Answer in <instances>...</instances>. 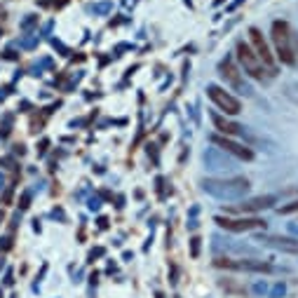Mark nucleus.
<instances>
[{
  "label": "nucleus",
  "mask_w": 298,
  "mask_h": 298,
  "mask_svg": "<svg viewBox=\"0 0 298 298\" xmlns=\"http://www.w3.org/2000/svg\"><path fill=\"white\" fill-rule=\"evenodd\" d=\"M249 181L244 176H230V179H204L202 181V190L216 199L223 202H237L249 193Z\"/></svg>",
  "instance_id": "obj_1"
},
{
  "label": "nucleus",
  "mask_w": 298,
  "mask_h": 298,
  "mask_svg": "<svg viewBox=\"0 0 298 298\" xmlns=\"http://www.w3.org/2000/svg\"><path fill=\"white\" fill-rule=\"evenodd\" d=\"M272 45H275V54L284 66H296V52H294V36L287 21H272Z\"/></svg>",
  "instance_id": "obj_2"
},
{
  "label": "nucleus",
  "mask_w": 298,
  "mask_h": 298,
  "mask_svg": "<svg viewBox=\"0 0 298 298\" xmlns=\"http://www.w3.org/2000/svg\"><path fill=\"white\" fill-rule=\"evenodd\" d=\"M235 54H237V61H240V66H242V73H247L249 78H253V80H268V68L263 66V61L256 56V52L251 50V45H247L244 40H240L235 47Z\"/></svg>",
  "instance_id": "obj_3"
},
{
  "label": "nucleus",
  "mask_w": 298,
  "mask_h": 298,
  "mask_svg": "<svg viewBox=\"0 0 298 298\" xmlns=\"http://www.w3.org/2000/svg\"><path fill=\"white\" fill-rule=\"evenodd\" d=\"M218 71H221V78L233 87L235 92H240V94H244V97H249L251 94V87L247 85V80H244V73H242V68L237 66L230 56H226L223 61L218 63Z\"/></svg>",
  "instance_id": "obj_4"
},
{
  "label": "nucleus",
  "mask_w": 298,
  "mask_h": 298,
  "mask_svg": "<svg viewBox=\"0 0 298 298\" xmlns=\"http://www.w3.org/2000/svg\"><path fill=\"white\" fill-rule=\"evenodd\" d=\"M216 268H226V270H237V272H272L270 263L258 261V258H237V261H230V258H216L214 261Z\"/></svg>",
  "instance_id": "obj_5"
},
{
  "label": "nucleus",
  "mask_w": 298,
  "mask_h": 298,
  "mask_svg": "<svg viewBox=\"0 0 298 298\" xmlns=\"http://www.w3.org/2000/svg\"><path fill=\"white\" fill-rule=\"evenodd\" d=\"M207 94H209V99L214 101L226 115H237V113H242L240 99H235V97H233L230 92H226L223 87H218V85H207Z\"/></svg>",
  "instance_id": "obj_6"
},
{
  "label": "nucleus",
  "mask_w": 298,
  "mask_h": 298,
  "mask_svg": "<svg viewBox=\"0 0 298 298\" xmlns=\"http://www.w3.org/2000/svg\"><path fill=\"white\" fill-rule=\"evenodd\" d=\"M209 141L216 146V148H221L223 153H230V155H235L237 160H253V150L249 148V146H242V144H237V141H233L230 136H223V134H211L209 136Z\"/></svg>",
  "instance_id": "obj_7"
},
{
  "label": "nucleus",
  "mask_w": 298,
  "mask_h": 298,
  "mask_svg": "<svg viewBox=\"0 0 298 298\" xmlns=\"http://www.w3.org/2000/svg\"><path fill=\"white\" fill-rule=\"evenodd\" d=\"M249 38H251V50L256 52V56L263 61V66L268 68V73L270 75H275L277 73V68H275V56H272L270 47H268V43L263 40V33L258 31V28H249Z\"/></svg>",
  "instance_id": "obj_8"
},
{
  "label": "nucleus",
  "mask_w": 298,
  "mask_h": 298,
  "mask_svg": "<svg viewBox=\"0 0 298 298\" xmlns=\"http://www.w3.org/2000/svg\"><path fill=\"white\" fill-rule=\"evenodd\" d=\"M216 223L223 230L230 233H249V230H261L265 228V221L261 218H226V216H216Z\"/></svg>",
  "instance_id": "obj_9"
},
{
  "label": "nucleus",
  "mask_w": 298,
  "mask_h": 298,
  "mask_svg": "<svg viewBox=\"0 0 298 298\" xmlns=\"http://www.w3.org/2000/svg\"><path fill=\"white\" fill-rule=\"evenodd\" d=\"M256 242H261L263 247H270L275 251L284 253H298V240L296 237H280V235H258Z\"/></svg>",
  "instance_id": "obj_10"
},
{
  "label": "nucleus",
  "mask_w": 298,
  "mask_h": 298,
  "mask_svg": "<svg viewBox=\"0 0 298 298\" xmlns=\"http://www.w3.org/2000/svg\"><path fill=\"white\" fill-rule=\"evenodd\" d=\"M277 202L275 195H261V198H251V199H244L242 204H237V209L242 214H253V211H263V209H270L272 204Z\"/></svg>",
  "instance_id": "obj_11"
},
{
  "label": "nucleus",
  "mask_w": 298,
  "mask_h": 298,
  "mask_svg": "<svg viewBox=\"0 0 298 298\" xmlns=\"http://www.w3.org/2000/svg\"><path fill=\"white\" fill-rule=\"evenodd\" d=\"M211 122L216 129H221V134L223 136H244L247 134V129L242 125H237L233 120H226L223 115H218V113H211Z\"/></svg>",
  "instance_id": "obj_12"
},
{
  "label": "nucleus",
  "mask_w": 298,
  "mask_h": 298,
  "mask_svg": "<svg viewBox=\"0 0 298 298\" xmlns=\"http://www.w3.org/2000/svg\"><path fill=\"white\" fill-rule=\"evenodd\" d=\"M291 211H298V199H296V202H291V204L280 207V214H291Z\"/></svg>",
  "instance_id": "obj_13"
},
{
  "label": "nucleus",
  "mask_w": 298,
  "mask_h": 298,
  "mask_svg": "<svg viewBox=\"0 0 298 298\" xmlns=\"http://www.w3.org/2000/svg\"><path fill=\"white\" fill-rule=\"evenodd\" d=\"M190 251H193V258H198V253H199V240L198 237L190 240Z\"/></svg>",
  "instance_id": "obj_14"
},
{
  "label": "nucleus",
  "mask_w": 298,
  "mask_h": 298,
  "mask_svg": "<svg viewBox=\"0 0 298 298\" xmlns=\"http://www.w3.org/2000/svg\"><path fill=\"white\" fill-rule=\"evenodd\" d=\"M280 296H284V284H275V289H272V294H270V298H280Z\"/></svg>",
  "instance_id": "obj_15"
},
{
  "label": "nucleus",
  "mask_w": 298,
  "mask_h": 298,
  "mask_svg": "<svg viewBox=\"0 0 298 298\" xmlns=\"http://www.w3.org/2000/svg\"><path fill=\"white\" fill-rule=\"evenodd\" d=\"M36 21H38V17H33V14H31V17H28V19H24V21H21V28H24V31H28V28L33 26Z\"/></svg>",
  "instance_id": "obj_16"
},
{
  "label": "nucleus",
  "mask_w": 298,
  "mask_h": 298,
  "mask_svg": "<svg viewBox=\"0 0 298 298\" xmlns=\"http://www.w3.org/2000/svg\"><path fill=\"white\" fill-rule=\"evenodd\" d=\"M28 202H31V195H28V193H24V195H21V209H26Z\"/></svg>",
  "instance_id": "obj_17"
},
{
  "label": "nucleus",
  "mask_w": 298,
  "mask_h": 298,
  "mask_svg": "<svg viewBox=\"0 0 298 298\" xmlns=\"http://www.w3.org/2000/svg\"><path fill=\"white\" fill-rule=\"evenodd\" d=\"M108 7H110V2H101V5H97V12H106Z\"/></svg>",
  "instance_id": "obj_18"
},
{
  "label": "nucleus",
  "mask_w": 298,
  "mask_h": 298,
  "mask_svg": "<svg viewBox=\"0 0 298 298\" xmlns=\"http://www.w3.org/2000/svg\"><path fill=\"white\" fill-rule=\"evenodd\" d=\"M289 230H291V233H296V235H298V223H289Z\"/></svg>",
  "instance_id": "obj_19"
},
{
  "label": "nucleus",
  "mask_w": 298,
  "mask_h": 298,
  "mask_svg": "<svg viewBox=\"0 0 298 298\" xmlns=\"http://www.w3.org/2000/svg\"><path fill=\"white\" fill-rule=\"evenodd\" d=\"M256 291H258V294H265V284H256Z\"/></svg>",
  "instance_id": "obj_20"
},
{
  "label": "nucleus",
  "mask_w": 298,
  "mask_h": 298,
  "mask_svg": "<svg viewBox=\"0 0 298 298\" xmlns=\"http://www.w3.org/2000/svg\"><path fill=\"white\" fill-rule=\"evenodd\" d=\"M0 298H2V291H0Z\"/></svg>",
  "instance_id": "obj_21"
}]
</instances>
